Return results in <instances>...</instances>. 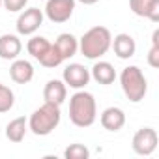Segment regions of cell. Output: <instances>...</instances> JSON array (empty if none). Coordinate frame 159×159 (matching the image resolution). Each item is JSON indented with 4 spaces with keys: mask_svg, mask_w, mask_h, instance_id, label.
<instances>
[{
    "mask_svg": "<svg viewBox=\"0 0 159 159\" xmlns=\"http://www.w3.org/2000/svg\"><path fill=\"white\" fill-rule=\"evenodd\" d=\"M10 77L17 84H28L34 79V66L28 60L15 58L11 62V66H10Z\"/></svg>",
    "mask_w": 159,
    "mask_h": 159,
    "instance_id": "30bf717a",
    "label": "cell"
},
{
    "mask_svg": "<svg viewBox=\"0 0 159 159\" xmlns=\"http://www.w3.org/2000/svg\"><path fill=\"white\" fill-rule=\"evenodd\" d=\"M98 118V105L90 92L79 90L69 98V120L77 127H90Z\"/></svg>",
    "mask_w": 159,
    "mask_h": 159,
    "instance_id": "6da1fadb",
    "label": "cell"
},
{
    "mask_svg": "<svg viewBox=\"0 0 159 159\" xmlns=\"http://www.w3.org/2000/svg\"><path fill=\"white\" fill-rule=\"evenodd\" d=\"M148 64L152 67H159V30H155L152 36V49L148 52Z\"/></svg>",
    "mask_w": 159,
    "mask_h": 159,
    "instance_id": "7402d4cb",
    "label": "cell"
},
{
    "mask_svg": "<svg viewBox=\"0 0 159 159\" xmlns=\"http://www.w3.org/2000/svg\"><path fill=\"white\" fill-rule=\"evenodd\" d=\"M75 11V0H47L43 15L51 23H66Z\"/></svg>",
    "mask_w": 159,
    "mask_h": 159,
    "instance_id": "5b68a950",
    "label": "cell"
},
{
    "mask_svg": "<svg viewBox=\"0 0 159 159\" xmlns=\"http://www.w3.org/2000/svg\"><path fill=\"white\" fill-rule=\"evenodd\" d=\"M79 2H83L84 6H92V4H96V2H99V0H79Z\"/></svg>",
    "mask_w": 159,
    "mask_h": 159,
    "instance_id": "cb8c5ba5",
    "label": "cell"
},
{
    "mask_svg": "<svg viewBox=\"0 0 159 159\" xmlns=\"http://www.w3.org/2000/svg\"><path fill=\"white\" fill-rule=\"evenodd\" d=\"M13 103H15V94H13V90L0 83V114L11 111Z\"/></svg>",
    "mask_w": 159,
    "mask_h": 159,
    "instance_id": "ffe728a7",
    "label": "cell"
},
{
    "mask_svg": "<svg viewBox=\"0 0 159 159\" xmlns=\"http://www.w3.org/2000/svg\"><path fill=\"white\" fill-rule=\"evenodd\" d=\"M64 157H66V159H88V157H90V150H88L84 144L75 142V144H69V146L66 148Z\"/></svg>",
    "mask_w": 159,
    "mask_h": 159,
    "instance_id": "44dd1931",
    "label": "cell"
},
{
    "mask_svg": "<svg viewBox=\"0 0 159 159\" xmlns=\"http://www.w3.org/2000/svg\"><path fill=\"white\" fill-rule=\"evenodd\" d=\"M60 118H62L60 107L54 105V103H47L45 101L41 107H38L30 114V118H28V129L34 135H38V137H47V135H51L58 127Z\"/></svg>",
    "mask_w": 159,
    "mask_h": 159,
    "instance_id": "3957f363",
    "label": "cell"
},
{
    "mask_svg": "<svg viewBox=\"0 0 159 159\" xmlns=\"http://www.w3.org/2000/svg\"><path fill=\"white\" fill-rule=\"evenodd\" d=\"M120 84L122 90L125 94V98L131 103H139L144 99L146 92H148V83H146V77L140 71V67L137 66H127L122 69L120 73Z\"/></svg>",
    "mask_w": 159,
    "mask_h": 159,
    "instance_id": "277c9868",
    "label": "cell"
},
{
    "mask_svg": "<svg viewBox=\"0 0 159 159\" xmlns=\"http://www.w3.org/2000/svg\"><path fill=\"white\" fill-rule=\"evenodd\" d=\"M0 6H2V0H0Z\"/></svg>",
    "mask_w": 159,
    "mask_h": 159,
    "instance_id": "d4e9b609",
    "label": "cell"
},
{
    "mask_svg": "<svg viewBox=\"0 0 159 159\" xmlns=\"http://www.w3.org/2000/svg\"><path fill=\"white\" fill-rule=\"evenodd\" d=\"M99 122L107 131H120L125 125V112L120 107H109L101 112Z\"/></svg>",
    "mask_w": 159,
    "mask_h": 159,
    "instance_id": "4fadbf2b",
    "label": "cell"
},
{
    "mask_svg": "<svg viewBox=\"0 0 159 159\" xmlns=\"http://www.w3.org/2000/svg\"><path fill=\"white\" fill-rule=\"evenodd\" d=\"M28 131V120L25 116H19V118H13L8 125H6V139L11 140V142H21L25 139Z\"/></svg>",
    "mask_w": 159,
    "mask_h": 159,
    "instance_id": "e0dca14e",
    "label": "cell"
},
{
    "mask_svg": "<svg viewBox=\"0 0 159 159\" xmlns=\"http://www.w3.org/2000/svg\"><path fill=\"white\" fill-rule=\"evenodd\" d=\"M90 77L98 84H112L116 81V71H114V66L109 64V62H96L92 71H90Z\"/></svg>",
    "mask_w": 159,
    "mask_h": 159,
    "instance_id": "9a60e30c",
    "label": "cell"
},
{
    "mask_svg": "<svg viewBox=\"0 0 159 159\" xmlns=\"http://www.w3.org/2000/svg\"><path fill=\"white\" fill-rule=\"evenodd\" d=\"M49 47H51V41H49L47 38H43V36H32V38L28 39V43H26L28 54H32L36 60H39V58L47 52Z\"/></svg>",
    "mask_w": 159,
    "mask_h": 159,
    "instance_id": "ac0fdd59",
    "label": "cell"
},
{
    "mask_svg": "<svg viewBox=\"0 0 159 159\" xmlns=\"http://www.w3.org/2000/svg\"><path fill=\"white\" fill-rule=\"evenodd\" d=\"M23 51V43L15 34L0 36V58L2 60H15Z\"/></svg>",
    "mask_w": 159,
    "mask_h": 159,
    "instance_id": "5bb4252c",
    "label": "cell"
},
{
    "mask_svg": "<svg viewBox=\"0 0 159 159\" xmlns=\"http://www.w3.org/2000/svg\"><path fill=\"white\" fill-rule=\"evenodd\" d=\"M28 0H2V6L8 11H23Z\"/></svg>",
    "mask_w": 159,
    "mask_h": 159,
    "instance_id": "603a6c76",
    "label": "cell"
},
{
    "mask_svg": "<svg viewBox=\"0 0 159 159\" xmlns=\"http://www.w3.org/2000/svg\"><path fill=\"white\" fill-rule=\"evenodd\" d=\"M90 79H92L90 77V71L83 64H77V62L69 64L64 69V73H62V81L66 83V86L75 88V90H83L90 83Z\"/></svg>",
    "mask_w": 159,
    "mask_h": 159,
    "instance_id": "52a82bcc",
    "label": "cell"
},
{
    "mask_svg": "<svg viewBox=\"0 0 159 159\" xmlns=\"http://www.w3.org/2000/svg\"><path fill=\"white\" fill-rule=\"evenodd\" d=\"M41 25H43V11L39 8H28L19 15L15 26L21 36H32Z\"/></svg>",
    "mask_w": 159,
    "mask_h": 159,
    "instance_id": "ba28073f",
    "label": "cell"
},
{
    "mask_svg": "<svg viewBox=\"0 0 159 159\" xmlns=\"http://www.w3.org/2000/svg\"><path fill=\"white\" fill-rule=\"evenodd\" d=\"M111 41L112 36L107 26H92L79 39V51L90 60H98L103 54H107V51L111 49Z\"/></svg>",
    "mask_w": 159,
    "mask_h": 159,
    "instance_id": "7a4b0ae2",
    "label": "cell"
},
{
    "mask_svg": "<svg viewBox=\"0 0 159 159\" xmlns=\"http://www.w3.org/2000/svg\"><path fill=\"white\" fill-rule=\"evenodd\" d=\"M62 62H64V58H62V54L58 52V49H56L54 43H51V47L47 49V52L39 58V64H41L43 67H58Z\"/></svg>",
    "mask_w": 159,
    "mask_h": 159,
    "instance_id": "d6986e66",
    "label": "cell"
},
{
    "mask_svg": "<svg viewBox=\"0 0 159 159\" xmlns=\"http://www.w3.org/2000/svg\"><path fill=\"white\" fill-rule=\"evenodd\" d=\"M131 148L137 155H152L157 148V131L153 127H142L133 135Z\"/></svg>",
    "mask_w": 159,
    "mask_h": 159,
    "instance_id": "8992f818",
    "label": "cell"
},
{
    "mask_svg": "<svg viewBox=\"0 0 159 159\" xmlns=\"http://www.w3.org/2000/svg\"><path fill=\"white\" fill-rule=\"evenodd\" d=\"M67 98V86L60 79H51L43 88V99L47 103H54V105H62Z\"/></svg>",
    "mask_w": 159,
    "mask_h": 159,
    "instance_id": "8fae6325",
    "label": "cell"
},
{
    "mask_svg": "<svg viewBox=\"0 0 159 159\" xmlns=\"http://www.w3.org/2000/svg\"><path fill=\"white\" fill-rule=\"evenodd\" d=\"M129 8L135 15L159 23V0H129Z\"/></svg>",
    "mask_w": 159,
    "mask_h": 159,
    "instance_id": "9c48e42d",
    "label": "cell"
},
{
    "mask_svg": "<svg viewBox=\"0 0 159 159\" xmlns=\"http://www.w3.org/2000/svg\"><path fill=\"white\" fill-rule=\"evenodd\" d=\"M54 45H56V49H58V52L62 54L64 60L73 58V56L77 54V51H79V39H77L73 34H67V32L60 34L58 39L54 41Z\"/></svg>",
    "mask_w": 159,
    "mask_h": 159,
    "instance_id": "2e32d148",
    "label": "cell"
},
{
    "mask_svg": "<svg viewBox=\"0 0 159 159\" xmlns=\"http://www.w3.org/2000/svg\"><path fill=\"white\" fill-rule=\"evenodd\" d=\"M111 49L114 51V54L122 60H127L131 56H135V51H137V43L135 39L129 36V34H118L112 38L111 41Z\"/></svg>",
    "mask_w": 159,
    "mask_h": 159,
    "instance_id": "7c38bea8",
    "label": "cell"
}]
</instances>
